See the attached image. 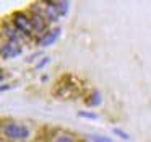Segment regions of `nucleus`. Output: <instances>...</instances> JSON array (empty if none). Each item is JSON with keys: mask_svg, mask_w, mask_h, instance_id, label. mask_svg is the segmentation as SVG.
Returning <instances> with one entry per match:
<instances>
[{"mask_svg": "<svg viewBox=\"0 0 151 142\" xmlns=\"http://www.w3.org/2000/svg\"><path fill=\"white\" fill-rule=\"evenodd\" d=\"M2 134L8 141H26L31 135V131L26 124L8 119V121H4V124H2Z\"/></svg>", "mask_w": 151, "mask_h": 142, "instance_id": "nucleus-1", "label": "nucleus"}, {"mask_svg": "<svg viewBox=\"0 0 151 142\" xmlns=\"http://www.w3.org/2000/svg\"><path fill=\"white\" fill-rule=\"evenodd\" d=\"M10 23L21 33V36L24 38V41L31 39L34 36L33 34V26H31V18L28 12H15L10 15Z\"/></svg>", "mask_w": 151, "mask_h": 142, "instance_id": "nucleus-2", "label": "nucleus"}, {"mask_svg": "<svg viewBox=\"0 0 151 142\" xmlns=\"http://www.w3.org/2000/svg\"><path fill=\"white\" fill-rule=\"evenodd\" d=\"M29 18H31V26H33V34L37 36V41H39L49 31V21L44 18V15L31 13V12H29Z\"/></svg>", "mask_w": 151, "mask_h": 142, "instance_id": "nucleus-3", "label": "nucleus"}, {"mask_svg": "<svg viewBox=\"0 0 151 142\" xmlns=\"http://www.w3.org/2000/svg\"><path fill=\"white\" fill-rule=\"evenodd\" d=\"M21 52H23L21 44H17V43H12V41H5L4 39V44H2V59L4 60L15 59V57L21 56Z\"/></svg>", "mask_w": 151, "mask_h": 142, "instance_id": "nucleus-4", "label": "nucleus"}, {"mask_svg": "<svg viewBox=\"0 0 151 142\" xmlns=\"http://www.w3.org/2000/svg\"><path fill=\"white\" fill-rule=\"evenodd\" d=\"M44 4V18H46L49 23H55L57 20H60V13L59 8H57V2L54 0H47V2H42Z\"/></svg>", "mask_w": 151, "mask_h": 142, "instance_id": "nucleus-5", "label": "nucleus"}, {"mask_svg": "<svg viewBox=\"0 0 151 142\" xmlns=\"http://www.w3.org/2000/svg\"><path fill=\"white\" fill-rule=\"evenodd\" d=\"M60 33H62V30H60V26H55V28H52V30H49V31H47V33L42 36V38H41L39 41H37V44H39L41 47H49V46H52V44L55 43L57 39H59Z\"/></svg>", "mask_w": 151, "mask_h": 142, "instance_id": "nucleus-6", "label": "nucleus"}, {"mask_svg": "<svg viewBox=\"0 0 151 142\" xmlns=\"http://www.w3.org/2000/svg\"><path fill=\"white\" fill-rule=\"evenodd\" d=\"M83 101H85V105L88 106V108H98V106L102 105V93L99 92L98 88H91L86 93Z\"/></svg>", "mask_w": 151, "mask_h": 142, "instance_id": "nucleus-7", "label": "nucleus"}, {"mask_svg": "<svg viewBox=\"0 0 151 142\" xmlns=\"http://www.w3.org/2000/svg\"><path fill=\"white\" fill-rule=\"evenodd\" d=\"M54 142H76L75 135L68 131H59L57 135L54 137Z\"/></svg>", "mask_w": 151, "mask_h": 142, "instance_id": "nucleus-8", "label": "nucleus"}, {"mask_svg": "<svg viewBox=\"0 0 151 142\" xmlns=\"http://www.w3.org/2000/svg\"><path fill=\"white\" fill-rule=\"evenodd\" d=\"M57 8H59L60 18L65 17L67 12H68V8H70V2H67V0H60V2H57Z\"/></svg>", "mask_w": 151, "mask_h": 142, "instance_id": "nucleus-9", "label": "nucleus"}, {"mask_svg": "<svg viewBox=\"0 0 151 142\" xmlns=\"http://www.w3.org/2000/svg\"><path fill=\"white\" fill-rule=\"evenodd\" d=\"M78 116L83 119H93V121L99 119V116L96 114V113H91V111H78Z\"/></svg>", "mask_w": 151, "mask_h": 142, "instance_id": "nucleus-10", "label": "nucleus"}, {"mask_svg": "<svg viewBox=\"0 0 151 142\" xmlns=\"http://www.w3.org/2000/svg\"><path fill=\"white\" fill-rule=\"evenodd\" d=\"M47 64H50V57H49V56H44L42 59H41L39 62L36 64V66H34V69H36V70H41V69H44Z\"/></svg>", "mask_w": 151, "mask_h": 142, "instance_id": "nucleus-11", "label": "nucleus"}, {"mask_svg": "<svg viewBox=\"0 0 151 142\" xmlns=\"http://www.w3.org/2000/svg\"><path fill=\"white\" fill-rule=\"evenodd\" d=\"M112 132H114V135H117V137H120V139H125V141H128V139H130L128 132L122 131V129H119V127H114V129H112Z\"/></svg>", "mask_w": 151, "mask_h": 142, "instance_id": "nucleus-12", "label": "nucleus"}, {"mask_svg": "<svg viewBox=\"0 0 151 142\" xmlns=\"http://www.w3.org/2000/svg\"><path fill=\"white\" fill-rule=\"evenodd\" d=\"M7 88H8V90H10V88H12V87H10V85H8V83H2V87H0V92H2V93H4V92H7Z\"/></svg>", "mask_w": 151, "mask_h": 142, "instance_id": "nucleus-13", "label": "nucleus"}, {"mask_svg": "<svg viewBox=\"0 0 151 142\" xmlns=\"http://www.w3.org/2000/svg\"><path fill=\"white\" fill-rule=\"evenodd\" d=\"M47 79H49L47 75H42V77H41V82H47Z\"/></svg>", "mask_w": 151, "mask_h": 142, "instance_id": "nucleus-14", "label": "nucleus"}]
</instances>
